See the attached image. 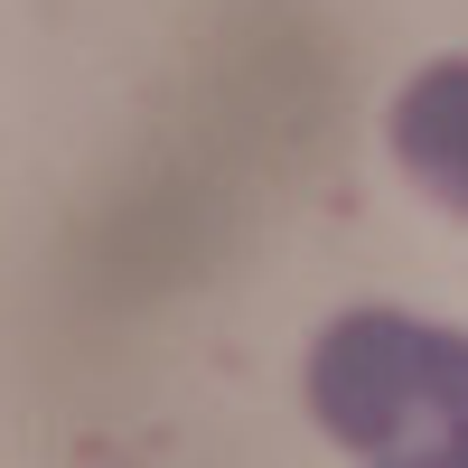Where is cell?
<instances>
[{
	"mask_svg": "<svg viewBox=\"0 0 468 468\" xmlns=\"http://www.w3.org/2000/svg\"><path fill=\"white\" fill-rule=\"evenodd\" d=\"M384 141H394V169L421 197L468 225V57L412 66V85L384 103Z\"/></svg>",
	"mask_w": 468,
	"mask_h": 468,
	"instance_id": "7a4b0ae2",
	"label": "cell"
},
{
	"mask_svg": "<svg viewBox=\"0 0 468 468\" xmlns=\"http://www.w3.org/2000/svg\"><path fill=\"white\" fill-rule=\"evenodd\" d=\"M319 431L384 468H468V337L412 309H337L309 337Z\"/></svg>",
	"mask_w": 468,
	"mask_h": 468,
	"instance_id": "6da1fadb",
	"label": "cell"
}]
</instances>
